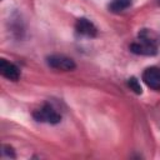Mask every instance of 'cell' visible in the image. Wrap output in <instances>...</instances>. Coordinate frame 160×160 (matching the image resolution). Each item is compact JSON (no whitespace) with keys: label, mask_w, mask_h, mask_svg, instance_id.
<instances>
[{"label":"cell","mask_w":160,"mask_h":160,"mask_svg":"<svg viewBox=\"0 0 160 160\" xmlns=\"http://www.w3.org/2000/svg\"><path fill=\"white\" fill-rule=\"evenodd\" d=\"M141 79L148 88L152 90H160V68L158 66L146 68L142 72Z\"/></svg>","instance_id":"obj_3"},{"label":"cell","mask_w":160,"mask_h":160,"mask_svg":"<svg viewBox=\"0 0 160 160\" xmlns=\"http://www.w3.org/2000/svg\"><path fill=\"white\" fill-rule=\"evenodd\" d=\"M130 50L136 54V55H145V56H152L158 52V46L154 42L146 41V40H141L132 42L130 45Z\"/></svg>","instance_id":"obj_4"},{"label":"cell","mask_w":160,"mask_h":160,"mask_svg":"<svg viewBox=\"0 0 160 160\" xmlns=\"http://www.w3.org/2000/svg\"><path fill=\"white\" fill-rule=\"evenodd\" d=\"M75 29H76V31H78L79 34H81V35H84V36H88V38H94V36H96V34H98L96 26H95L90 20H88V19H85V18H80V19L76 20V22H75Z\"/></svg>","instance_id":"obj_6"},{"label":"cell","mask_w":160,"mask_h":160,"mask_svg":"<svg viewBox=\"0 0 160 160\" xmlns=\"http://www.w3.org/2000/svg\"><path fill=\"white\" fill-rule=\"evenodd\" d=\"M2 155L4 156H9V158H15V152H14V149L9 145H2V150H1Z\"/></svg>","instance_id":"obj_9"},{"label":"cell","mask_w":160,"mask_h":160,"mask_svg":"<svg viewBox=\"0 0 160 160\" xmlns=\"http://www.w3.org/2000/svg\"><path fill=\"white\" fill-rule=\"evenodd\" d=\"M0 72L4 78H6L8 80H11V81H18L20 78L19 68L15 64H12L5 59H2L0 61Z\"/></svg>","instance_id":"obj_5"},{"label":"cell","mask_w":160,"mask_h":160,"mask_svg":"<svg viewBox=\"0 0 160 160\" xmlns=\"http://www.w3.org/2000/svg\"><path fill=\"white\" fill-rule=\"evenodd\" d=\"M128 85H129V88H130L134 92H136V94H141V92H142L141 86H140V82L138 81L136 78H130V79L128 80Z\"/></svg>","instance_id":"obj_8"},{"label":"cell","mask_w":160,"mask_h":160,"mask_svg":"<svg viewBox=\"0 0 160 160\" xmlns=\"http://www.w3.org/2000/svg\"><path fill=\"white\" fill-rule=\"evenodd\" d=\"M46 64L51 69L61 70V71H71L76 68L75 61L65 55H50L46 58Z\"/></svg>","instance_id":"obj_2"},{"label":"cell","mask_w":160,"mask_h":160,"mask_svg":"<svg viewBox=\"0 0 160 160\" xmlns=\"http://www.w3.org/2000/svg\"><path fill=\"white\" fill-rule=\"evenodd\" d=\"M130 5H131V0H111L109 4V10L111 12L118 14L130 8Z\"/></svg>","instance_id":"obj_7"},{"label":"cell","mask_w":160,"mask_h":160,"mask_svg":"<svg viewBox=\"0 0 160 160\" xmlns=\"http://www.w3.org/2000/svg\"><path fill=\"white\" fill-rule=\"evenodd\" d=\"M32 116L36 121L40 122H48V124H58L61 120V115L50 105H44L42 108L35 110L32 112Z\"/></svg>","instance_id":"obj_1"}]
</instances>
